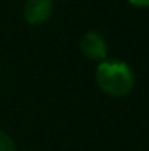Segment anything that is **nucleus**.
I'll list each match as a JSON object with an SVG mask.
<instances>
[{
  "label": "nucleus",
  "mask_w": 149,
  "mask_h": 151,
  "mask_svg": "<svg viewBox=\"0 0 149 151\" xmlns=\"http://www.w3.org/2000/svg\"><path fill=\"white\" fill-rule=\"evenodd\" d=\"M79 49L81 53L93 62H104L107 60V42L102 34L98 32H86L79 40Z\"/></svg>",
  "instance_id": "2"
},
{
  "label": "nucleus",
  "mask_w": 149,
  "mask_h": 151,
  "mask_svg": "<svg viewBox=\"0 0 149 151\" xmlns=\"http://www.w3.org/2000/svg\"><path fill=\"white\" fill-rule=\"evenodd\" d=\"M95 81L102 93L112 99H121V97H126L133 90L135 74L126 62L104 60L97 67Z\"/></svg>",
  "instance_id": "1"
},
{
  "label": "nucleus",
  "mask_w": 149,
  "mask_h": 151,
  "mask_svg": "<svg viewBox=\"0 0 149 151\" xmlns=\"http://www.w3.org/2000/svg\"><path fill=\"white\" fill-rule=\"evenodd\" d=\"M53 14V0H27L23 18L30 25H42Z\"/></svg>",
  "instance_id": "3"
},
{
  "label": "nucleus",
  "mask_w": 149,
  "mask_h": 151,
  "mask_svg": "<svg viewBox=\"0 0 149 151\" xmlns=\"http://www.w3.org/2000/svg\"><path fill=\"white\" fill-rule=\"evenodd\" d=\"M0 151H16V144L11 139V135L4 130H0Z\"/></svg>",
  "instance_id": "4"
},
{
  "label": "nucleus",
  "mask_w": 149,
  "mask_h": 151,
  "mask_svg": "<svg viewBox=\"0 0 149 151\" xmlns=\"http://www.w3.org/2000/svg\"><path fill=\"white\" fill-rule=\"evenodd\" d=\"M133 7H149V0H128Z\"/></svg>",
  "instance_id": "5"
}]
</instances>
